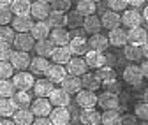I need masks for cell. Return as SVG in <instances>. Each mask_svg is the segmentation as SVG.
I'll use <instances>...</instances> for the list:
<instances>
[{"label":"cell","instance_id":"cell-54","mask_svg":"<svg viewBox=\"0 0 148 125\" xmlns=\"http://www.w3.org/2000/svg\"><path fill=\"white\" fill-rule=\"evenodd\" d=\"M141 49H143V57H145V58H148V41L141 46Z\"/></svg>","mask_w":148,"mask_h":125},{"label":"cell","instance_id":"cell-31","mask_svg":"<svg viewBox=\"0 0 148 125\" xmlns=\"http://www.w3.org/2000/svg\"><path fill=\"white\" fill-rule=\"evenodd\" d=\"M81 85H83V88H86V90L97 92L99 88L102 86V81L97 78L95 72H85V74L81 76Z\"/></svg>","mask_w":148,"mask_h":125},{"label":"cell","instance_id":"cell-59","mask_svg":"<svg viewBox=\"0 0 148 125\" xmlns=\"http://www.w3.org/2000/svg\"><path fill=\"white\" fill-rule=\"evenodd\" d=\"M94 2H101V0H94Z\"/></svg>","mask_w":148,"mask_h":125},{"label":"cell","instance_id":"cell-25","mask_svg":"<svg viewBox=\"0 0 148 125\" xmlns=\"http://www.w3.org/2000/svg\"><path fill=\"white\" fill-rule=\"evenodd\" d=\"M12 120H14V123H16V125H30V123H34L35 115H34V111H32V109L20 108V109H18V111L12 115Z\"/></svg>","mask_w":148,"mask_h":125},{"label":"cell","instance_id":"cell-49","mask_svg":"<svg viewBox=\"0 0 148 125\" xmlns=\"http://www.w3.org/2000/svg\"><path fill=\"white\" fill-rule=\"evenodd\" d=\"M11 55H12L11 44H7V42H0V60H11Z\"/></svg>","mask_w":148,"mask_h":125},{"label":"cell","instance_id":"cell-10","mask_svg":"<svg viewBox=\"0 0 148 125\" xmlns=\"http://www.w3.org/2000/svg\"><path fill=\"white\" fill-rule=\"evenodd\" d=\"M48 79H51L53 83H62L64 81V78L67 76V69L62 65V64H57V62H53V64H49V67H48V70H46V74H44Z\"/></svg>","mask_w":148,"mask_h":125},{"label":"cell","instance_id":"cell-51","mask_svg":"<svg viewBox=\"0 0 148 125\" xmlns=\"http://www.w3.org/2000/svg\"><path fill=\"white\" fill-rule=\"evenodd\" d=\"M136 122H138L136 115H123L122 116V123H136Z\"/></svg>","mask_w":148,"mask_h":125},{"label":"cell","instance_id":"cell-38","mask_svg":"<svg viewBox=\"0 0 148 125\" xmlns=\"http://www.w3.org/2000/svg\"><path fill=\"white\" fill-rule=\"evenodd\" d=\"M18 92L14 81L9 79H0V97H12Z\"/></svg>","mask_w":148,"mask_h":125},{"label":"cell","instance_id":"cell-44","mask_svg":"<svg viewBox=\"0 0 148 125\" xmlns=\"http://www.w3.org/2000/svg\"><path fill=\"white\" fill-rule=\"evenodd\" d=\"M14 18L11 5H0V25H9Z\"/></svg>","mask_w":148,"mask_h":125},{"label":"cell","instance_id":"cell-42","mask_svg":"<svg viewBox=\"0 0 148 125\" xmlns=\"http://www.w3.org/2000/svg\"><path fill=\"white\" fill-rule=\"evenodd\" d=\"M14 76V65L11 60H0V79H11Z\"/></svg>","mask_w":148,"mask_h":125},{"label":"cell","instance_id":"cell-4","mask_svg":"<svg viewBox=\"0 0 148 125\" xmlns=\"http://www.w3.org/2000/svg\"><path fill=\"white\" fill-rule=\"evenodd\" d=\"M88 69H90V65L86 64V60L76 55V57H72V58L69 60V64H67V74L83 76L85 72H88Z\"/></svg>","mask_w":148,"mask_h":125},{"label":"cell","instance_id":"cell-27","mask_svg":"<svg viewBox=\"0 0 148 125\" xmlns=\"http://www.w3.org/2000/svg\"><path fill=\"white\" fill-rule=\"evenodd\" d=\"M101 21H102V27H104V28L111 30V28H116V27L122 25V16H120L116 11L111 9V11L104 12V16L101 18Z\"/></svg>","mask_w":148,"mask_h":125},{"label":"cell","instance_id":"cell-33","mask_svg":"<svg viewBox=\"0 0 148 125\" xmlns=\"http://www.w3.org/2000/svg\"><path fill=\"white\" fill-rule=\"evenodd\" d=\"M49 67V62L46 57H39L37 55L35 58H32L30 62V72H34L35 76H39V74H46V70Z\"/></svg>","mask_w":148,"mask_h":125},{"label":"cell","instance_id":"cell-37","mask_svg":"<svg viewBox=\"0 0 148 125\" xmlns=\"http://www.w3.org/2000/svg\"><path fill=\"white\" fill-rule=\"evenodd\" d=\"M95 4L97 2H94V0H79L78 5H76V9L83 16H90V14H95V11H97L95 9Z\"/></svg>","mask_w":148,"mask_h":125},{"label":"cell","instance_id":"cell-12","mask_svg":"<svg viewBox=\"0 0 148 125\" xmlns=\"http://www.w3.org/2000/svg\"><path fill=\"white\" fill-rule=\"evenodd\" d=\"M141 21H143V16H141V12H139L136 7H132V9H125V11H123V16H122V23H123V27H127V28L139 27Z\"/></svg>","mask_w":148,"mask_h":125},{"label":"cell","instance_id":"cell-40","mask_svg":"<svg viewBox=\"0 0 148 125\" xmlns=\"http://www.w3.org/2000/svg\"><path fill=\"white\" fill-rule=\"evenodd\" d=\"M14 37H16V30H14L12 27L0 25V42L12 44V42H14Z\"/></svg>","mask_w":148,"mask_h":125},{"label":"cell","instance_id":"cell-26","mask_svg":"<svg viewBox=\"0 0 148 125\" xmlns=\"http://www.w3.org/2000/svg\"><path fill=\"white\" fill-rule=\"evenodd\" d=\"M35 21H32V16H14L12 18V28L16 32H30Z\"/></svg>","mask_w":148,"mask_h":125},{"label":"cell","instance_id":"cell-45","mask_svg":"<svg viewBox=\"0 0 148 125\" xmlns=\"http://www.w3.org/2000/svg\"><path fill=\"white\" fill-rule=\"evenodd\" d=\"M134 115L141 120H148V102L143 100L139 104H136V108H134Z\"/></svg>","mask_w":148,"mask_h":125},{"label":"cell","instance_id":"cell-3","mask_svg":"<svg viewBox=\"0 0 148 125\" xmlns=\"http://www.w3.org/2000/svg\"><path fill=\"white\" fill-rule=\"evenodd\" d=\"M99 97L95 95L94 90H86V88H81V90L76 94V104L81 106V108H95Z\"/></svg>","mask_w":148,"mask_h":125},{"label":"cell","instance_id":"cell-53","mask_svg":"<svg viewBox=\"0 0 148 125\" xmlns=\"http://www.w3.org/2000/svg\"><path fill=\"white\" fill-rule=\"evenodd\" d=\"M139 67H141V72H143V76H145V78H148V58H146V60H145V62H143Z\"/></svg>","mask_w":148,"mask_h":125},{"label":"cell","instance_id":"cell-19","mask_svg":"<svg viewBox=\"0 0 148 125\" xmlns=\"http://www.w3.org/2000/svg\"><path fill=\"white\" fill-rule=\"evenodd\" d=\"M127 41L132 44H138V46H143L148 41V32L141 27H132L127 32Z\"/></svg>","mask_w":148,"mask_h":125},{"label":"cell","instance_id":"cell-16","mask_svg":"<svg viewBox=\"0 0 148 125\" xmlns=\"http://www.w3.org/2000/svg\"><path fill=\"white\" fill-rule=\"evenodd\" d=\"M97 104L101 106L102 109H118V106H120L118 94H113V92H108L106 90L102 95H99Z\"/></svg>","mask_w":148,"mask_h":125},{"label":"cell","instance_id":"cell-7","mask_svg":"<svg viewBox=\"0 0 148 125\" xmlns=\"http://www.w3.org/2000/svg\"><path fill=\"white\" fill-rule=\"evenodd\" d=\"M49 12H51V4L41 2V0H35V2H32L30 16L34 18V20H48Z\"/></svg>","mask_w":148,"mask_h":125},{"label":"cell","instance_id":"cell-57","mask_svg":"<svg viewBox=\"0 0 148 125\" xmlns=\"http://www.w3.org/2000/svg\"><path fill=\"white\" fill-rule=\"evenodd\" d=\"M143 100H146V102H148V90H146V92L143 94Z\"/></svg>","mask_w":148,"mask_h":125},{"label":"cell","instance_id":"cell-47","mask_svg":"<svg viewBox=\"0 0 148 125\" xmlns=\"http://www.w3.org/2000/svg\"><path fill=\"white\" fill-rule=\"evenodd\" d=\"M102 86L106 88L108 92H113V94H120V90H122V85H120V81H116V78L111 79V81L102 83Z\"/></svg>","mask_w":148,"mask_h":125},{"label":"cell","instance_id":"cell-1","mask_svg":"<svg viewBox=\"0 0 148 125\" xmlns=\"http://www.w3.org/2000/svg\"><path fill=\"white\" fill-rule=\"evenodd\" d=\"M30 109L34 111L35 116H49V113L53 109V104H51L49 97H37L35 100H32Z\"/></svg>","mask_w":148,"mask_h":125},{"label":"cell","instance_id":"cell-58","mask_svg":"<svg viewBox=\"0 0 148 125\" xmlns=\"http://www.w3.org/2000/svg\"><path fill=\"white\" fill-rule=\"evenodd\" d=\"M41 2H48V4H51V2H53V0H41Z\"/></svg>","mask_w":148,"mask_h":125},{"label":"cell","instance_id":"cell-18","mask_svg":"<svg viewBox=\"0 0 148 125\" xmlns=\"http://www.w3.org/2000/svg\"><path fill=\"white\" fill-rule=\"evenodd\" d=\"M85 60H86V64L90 67H94V69H99V67L106 65V62H108L106 55L102 51H97V49H88L85 53Z\"/></svg>","mask_w":148,"mask_h":125},{"label":"cell","instance_id":"cell-56","mask_svg":"<svg viewBox=\"0 0 148 125\" xmlns=\"http://www.w3.org/2000/svg\"><path fill=\"white\" fill-rule=\"evenodd\" d=\"M143 18L148 21V5H146V7H145V11H143Z\"/></svg>","mask_w":148,"mask_h":125},{"label":"cell","instance_id":"cell-46","mask_svg":"<svg viewBox=\"0 0 148 125\" xmlns=\"http://www.w3.org/2000/svg\"><path fill=\"white\" fill-rule=\"evenodd\" d=\"M51 9L53 11L69 12L71 11V0H53V2H51Z\"/></svg>","mask_w":148,"mask_h":125},{"label":"cell","instance_id":"cell-2","mask_svg":"<svg viewBox=\"0 0 148 125\" xmlns=\"http://www.w3.org/2000/svg\"><path fill=\"white\" fill-rule=\"evenodd\" d=\"M35 74L34 72H25V70H20L12 76V81L16 85L18 90H32L34 88V83H35Z\"/></svg>","mask_w":148,"mask_h":125},{"label":"cell","instance_id":"cell-41","mask_svg":"<svg viewBox=\"0 0 148 125\" xmlns=\"http://www.w3.org/2000/svg\"><path fill=\"white\" fill-rule=\"evenodd\" d=\"M12 99L16 100V104L20 106V108H27L28 104H32V95L28 94V90H18Z\"/></svg>","mask_w":148,"mask_h":125},{"label":"cell","instance_id":"cell-28","mask_svg":"<svg viewBox=\"0 0 148 125\" xmlns=\"http://www.w3.org/2000/svg\"><path fill=\"white\" fill-rule=\"evenodd\" d=\"M83 28H85L86 33L92 35V33H99L101 28H104V27H102V21L99 20L95 14H90V16H85V20H83Z\"/></svg>","mask_w":148,"mask_h":125},{"label":"cell","instance_id":"cell-35","mask_svg":"<svg viewBox=\"0 0 148 125\" xmlns=\"http://www.w3.org/2000/svg\"><path fill=\"white\" fill-rule=\"evenodd\" d=\"M48 23L51 28H57V27H65L67 25V12H62V11H53L49 12L48 16Z\"/></svg>","mask_w":148,"mask_h":125},{"label":"cell","instance_id":"cell-36","mask_svg":"<svg viewBox=\"0 0 148 125\" xmlns=\"http://www.w3.org/2000/svg\"><path fill=\"white\" fill-rule=\"evenodd\" d=\"M102 123L106 125H118L122 123V115L118 109H104L102 113Z\"/></svg>","mask_w":148,"mask_h":125},{"label":"cell","instance_id":"cell-32","mask_svg":"<svg viewBox=\"0 0 148 125\" xmlns=\"http://www.w3.org/2000/svg\"><path fill=\"white\" fill-rule=\"evenodd\" d=\"M123 55L127 60H131V62H139L143 58V49L141 46L138 44H132V42H127L123 46Z\"/></svg>","mask_w":148,"mask_h":125},{"label":"cell","instance_id":"cell-23","mask_svg":"<svg viewBox=\"0 0 148 125\" xmlns=\"http://www.w3.org/2000/svg\"><path fill=\"white\" fill-rule=\"evenodd\" d=\"M79 118H81V123H85V125H99V123H102V115L94 108H85L81 111Z\"/></svg>","mask_w":148,"mask_h":125},{"label":"cell","instance_id":"cell-5","mask_svg":"<svg viewBox=\"0 0 148 125\" xmlns=\"http://www.w3.org/2000/svg\"><path fill=\"white\" fill-rule=\"evenodd\" d=\"M143 72H141V67L138 65H127L123 69V81L129 83V85H132V86H138L143 83Z\"/></svg>","mask_w":148,"mask_h":125},{"label":"cell","instance_id":"cell-39","mask_svg":"<svg viewBox=\"0 0 148 125\" xmlns=\"http://www.w3.org/2000/svg\"><path fill=\"white\" fill-rule=\"evenodd\" d=\"M95 74H97V78L102 81V83H106V81H111V79H115L116 78V72H115V69L113 67H106V65H102V67H99L97 70H95Z\"/></svg>","mask_w":148,"mask_h":125},{"label":"cell","instance_id":"cell-13","mask_svg":"<svg viewBox=\"0 0 148 125\" xmlns=\"http://www.w3.org/2000/svg\"><path fill=\"white\" fill-rule=\"evenodd\" d=\"M49 39L55 42V46H67L71 41V32L65 27H57V28H51L49 32Z\"/></svg>","mask_w":148,"mask_h":125},{"label":"cell","instance_id":"cell-34","mask_svg":"<svg viewBox=\"0 0 148 125\" xmlns=\"http://www.w3.org/2000/svg\"><path fill=\"white\" fill-rule=\"evenodd\" d=\"M30 7H32L30 0H12L11 4L14 16H30Z\"/></svg>","mask_w":148,"mask_h":125},{"label":"cell","instance_id":"cell-29","mask_svg":"<svg viewBox=\"0 0 148 125\" xmlns=\"http://www.w3.org/2000/svg\"><path fill=\"white\" fill-rule=\"evenodd\" d=\"M88 46H90V49L106 51L108 46H109V39H108V35H102L101 32L99 33H92V37L88 39Z\"/></svg>","mask_w":148,"mask_h":125},{"label":"cell","instance_id":"cell-30","mask_svg":"<svg viewBox=\"0 0 148 125\" xmlns=\"http://www.w3.org/2000/svg\"><path fill=\"white\" fill-rule=\"evenodd\" d=\"M34 49H35V53L39 57H51L53 55V49H55V42L51 41V39H39L37 41V44L34 46Z\"/></svg>","mask_w":148,"mask_h":125},{"label":"cell","instance_id":"cell-55","mask_svg":"<svg viewBox=\"0 0 148 125\" xmlns=\"http://www.w3.org/2000/svg\"><path fill=\"white\" fill-rule=\"evenodd\" d=\"M12 0H0V5H11Z\"/></svg>","mask_w":148,"mask_h":125},{"label":"cell","instance_id":"cell-21","mask_svg":"<svg viewBox=\"0 0 148 125\" xmlns=\"http://www.w3.org/2000/svg\"><path fill=\"white\" fill-rule=\"evenodd\" d=\"M51 58H53V62H57V64L67 65V64H69V60L72 58V51H71L69 44H67V46H55Z\"/></svg>","mask_w":148,"mask_h":125},{"label":"cell","instance_id":"cell-22","mask_svg":"<svg viewBox=\"0 0 148 125\" xmlns=\"http://www.w3.org/2000/svg\"><path fill=\"white\" fill-rule=\"evenodd\" d=\"M49 100L53 106H69L71 104V94H67L64 88H53V92L49 94Z\"/></svg>","mask_w":148,"mask_h":125},{"label":"cell","instance_id":"cell-15","mask_svg":"<svg viewBox=\"0 0 148 125\" xmlns=\"http://www.w3.org/2000/svg\"><path fill=\"white\" fill-rule=\"evenodd\" d=\"M55 83L51 81V79H48V78H41V79H35V83H34V94L37 95V97H49V94L53 92V86Z\"/></svg>","mask_w":148,"mask_h":125},{"label":"cell","instance_id":"cell-8","mask_svg":"<svg viewBox=\"0 0 148 125\" xmlns=\"http://www.w3.org/2000/svg\"><path fill=\"white\" fill-rule=\"evenodd\" d=\"M30 55H28V51H23V49H16L12 51V55H11V64L14 65V69L18 70H25L27 67H30Z\"/></svg>","mask_w":148,"mask_h":125},{"label":"cell","instance_id":"cell-9","mask_svg":"<svg viewBox=\"0 0 148 125\" xmlns=\"http://www.w3.org/2000/svg\"><path fill=\"white\" fill-rule=\"evenodd\" d=\"M69 48H71V51H72V55H78V57H81V55H85V53L88 51V39L85 37V35H72L71 37V41H69Z\"/></svg>","mask_w":148,"mask_h":125},{"label":"cell","instance_id":"cell-50","mask_svg":"<svg viewBox=\"0 0 148 125\" xmlns=\"http://www.w3.org/2000/svg\"><path fill=\"white\" fill-rule=\"evenodd\" d=\"M34 123H35V125H51L53 122H51L49 116H35Z\"/></svg>","mask_w":148,"mask_h":125},{"label":"cell","instance_id":"cell-6","mask_svg":"<svg viewBox=\"0 0 148 125\" xmlns=\"http://www.w3.org/2000/svg\"><path fill=\"white\" fill-rule=\"evenodd\" d=\"M14 48L16 49H23V51H30L35 46V37L30 32H18L14 37Z\"/></svg>","mask_w":148,"mask_h":125},{"label":"cell","instance_id":"cell-11","mask_svg":"<svg viewBox=\"0 0 148 125\" xmlns=\"http://www.w3.org/2000/svg\"><path fill=\"white\" fill-rule=\"evenodd\" d=\"M49 118L55 125H67L71 122V113L67 109V106H55V109H51Z\"/></svg>","mask_w":148,"mask_h":125},{"label":"cell","instance_id":"cell-20","mask_svg":"<svg viewBox=\"0 0 148 125\" xmlns=\"http://www.w3.org/2000/svg\"><path fill=\"white\" fill-rule=\"evenodd\" d=\"M109 44L115 46V48H120V46H125L129 41H127V32L122 28V27H116V28H111L109 30Z\"/></svg>","mask_w":148,"mask_h":125},{"label":"cell","instance_id":"cell-43","mask_svg":"<svg viewBox=\"0 0 148 125\" xmlns=\"http://www.w3.org/2000/svg\"><path fill=\"white\" fill-rule=\"evenodd\" d=\"M83 20H85V16L81 12H78V9L74 12H67V27H71V28H78Z\"/></svg>","mask_w":148,"mask_h":125},{"label":"cell","instance_id":"cell-14","mask_svg":"<svg viewBox=\"0 0 148 125\" xmlns=\"http://www.w3.org/2000/svg\"><path fill=\"white\" fill-rule=\"evenodd\" d=\"M60 85H62L64 90H65L67 94H71V95H76L81 88H83V85H81V76H74V74H67Z\"/></svg>","mask_w":148,"mask_h":125},{"label":"cell","instance_id":"cell-24","mask_svg":"<svg viewBox=\"0 0 148 125\" xmlns=\"http://www.w3.org/2000/svg\"><path fill=\"white\" fill-rule=\"evenodd\" d=\"M18 109H20V106L16 104V100L12 97H0V116H12Z\"/></svg>","mask_w":148,"mask_h":125},{"label":"cell","instance_id":"cell-17","mask_svg":"<svg viewBox=\"0 0 148 125\" xmlns=\"http://www.w3.org/2000/svg\"><path fill=\"white\" fill-rule=\"evenodd\" d=\"M49 32H51V27L48 23V20H35L30 33L35 37V41H39V39H48L49 37Z\"/></svg>","mask_w":148,"mask_h":125},{"label":"cell","instance_id":"cell-52","mask_svg":"<svg viewBox=\"0 0 148 125\" xmlns=\"http://www.w3.org/2000/svg\"><path fill=\"white\" fill-rule=\"evenodd\" d=\"M127 4L131 5V7H136V9H138L139 5H143V4H145V0H127Z\"/></svg>","mask_w":148,"mask_h":125},{"label":"cell","instance_id":"cell-48","mask_svg":"<svg viewBox=\"0 0 148 125\" xmlns=\"http://www.w3.org/2000/svg\"><path fill=\"white\" fill-rule=\"evenodd\" d=\"M127 5V0H108V7L113 11H125Z\"/></svg>","mask_w":148,"mask_h":125}]
</instances>
